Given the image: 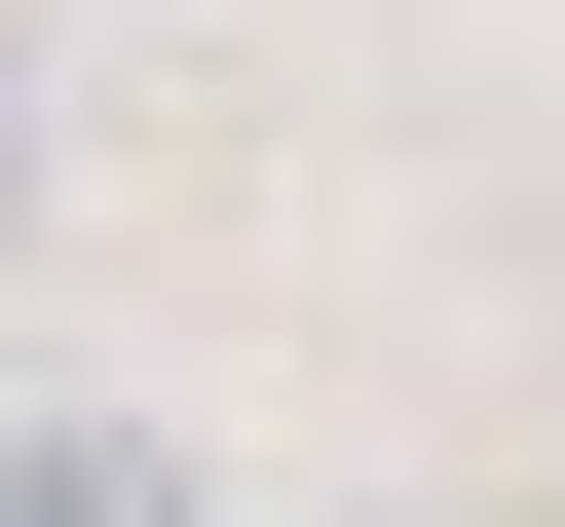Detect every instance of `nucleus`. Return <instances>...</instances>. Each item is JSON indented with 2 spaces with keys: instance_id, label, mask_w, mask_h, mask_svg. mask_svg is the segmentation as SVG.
<instances>
[{
  "instance_id": "nucleus-1",
  "label": "nucleus",
  "mask_w": 565,
  "mask_h": 527,
  "mask_svg": "<svg viewBox=\"0 0 565 527\" xmlns=\"http://www.w3.org/2000/svg\"><path fill=\"white\" fill-rule=\"evenodd\" d=\"M0 527H226L189 415H0Z\"/></svg>"
},
{
  "instance_id": "nucleus-2",
  "label": "nucleus",
  "mask_w": 565,
  "mask_h": 527,
  "mask_svg": "<svg viewBox=\"0 0 565 527\" xmlns=\"http://www.w3.org/2000/svg\"><path fill=\"white\" fill-rule=\"evenodd\" d=\"M39 189H76V76H39V39H0V264H39Z\"/></svg>"
}]
</instances>
